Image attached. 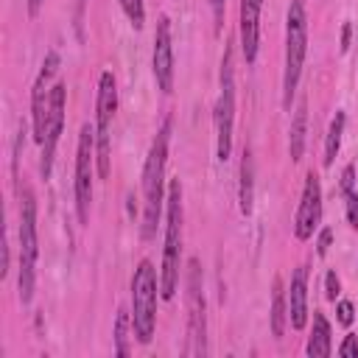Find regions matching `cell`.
Returning a JSON list of instances; mask_svg holds the SVG:
<instances>
[{"label":"cell","mask_w":358,"mask_h":358,"mask_svg":"<svg viewBox=\"0 0 358 358\" xmlns=\"http://www.w3.org/2000/svg\"><path fill=\"white\" fill-rule=\"evenodd\" d=\"M215 151L218 159L227 162L232 151V129H235V70H232V48L224 50L221 62V92L215 101Z\"/></svg>","instance_id":"8992f818"},{"label":"cell","mask_w":358,"mask_h":358,"mask_svg":"<svg viewBox=\"0 0 358 358\" xmlns=\"http://www.w3.org/2000/svg\"><path fill=\"white\" fill-rule=\"evenodd\" d=\"M344 199H347V221H350V227L358 229V193L350 190V193H344Z\"/></svg>","instance_id":"cb8c5ba5"},{"label":"cell","mask_w":358,"mask_h":358,"mask_svg":"<svg viewBox=\"0 0 358 358\" xmlns=\"http://www.w3.org/2000/svg\"><path fill=\"white\" fill-rule=\"evenodd\" d=\"M179 255H182V185L179 179L168 187V224H165V249L159 271V294L171 299L179 285Z\"/></svg>","instance_id":"3957f363"},{"label":"cell","mask_w":358,"mask_h":358,"mask_svg":"<svg viewBox=\"0 0 358 358\" xmlns=\"http://www.w3.org/2000/svg\"><path fill=\"white\" fill-rule=\"evenodd\" d=\"M330 241H333V229H322V235H319V246H316V252L324 257L327 255V249H330Z\"/></svg>","instance_id":"484cf974"},{"label":"cell","mask_w":358,"mask_h":358,"mask_svg":"<svg viewBox=\"0 0 358 358\" xmlns=\"http://www.w3.org/2000/svg\"><path fill=\"white\" fill-rule=\"evenodd\" d=\"M95 165L98 176H109V123L117 112V84L109 70L101 73L98 81V103H95Z\"/></svg>","instance_id":"52a82bcc"},{"label":"cell","mask_w":358,"mask_h":358,"mask_svg":"<svg viewBox=\"0 0 358 358\" xmlns=\"http://www.w3.org/2000/svg\"><path fill=\"white\" fill-rule=\"evenodd\" d=\"M204 294H201V268L199 260H187V355H204L207 352V313H204Z\"/></svg>","instance_id":"ba28073f"},{"label":"cell","mask_w":358,"mask_h":358,"mask_svg":"<svg viewBox=\"0 0 358 358\" xmlns=\"http://www.w3.org/2000/svg\"><path fill=\"white\" fill-rule=\"evenodd\" d=\"M154 78L162 92L173 90V45H171V20L159 17L157 20V34H154Z\"/></svg>","instance_id":"7c38bea8"},{"label":"cell","mask_w":358,"mask_h":358,"mask_svg":"<svg viewBox=\"0 0 358 358\" xmlns=\"http://www.w3.org/2000/svg\"><path fill=\"white\" fill-rule=\"evenodd\" d=\"M168 134H171V117L162 120L151 151L143 165V196H145V218H143V238L151 241L157 232L159 210H162V182H165V165H168Z\"/></svg>","instance_id":"6da1fadb"},{"label":"cell","mask_w":358,"mask_h":358,"mask_svg":"<svg viewBox=\"0 0 358 358\" xmlns=\"http://www.w3.org/2000/svg\"><path fill=\"white\" fill-rule=\"evenodd\" d=\"M305 131H308V103L302 98L294 109V120H291V131H288V151H291L294 162H299L305 154Z\"/></svg>","instance_id":"9a60e30c"},{"label":"cell","mask_w":358,"mask_h":358,"mask_svg":"<svg viewBox=\"0 0 358 358\" xmlns=\"http://www.w3.org/2000/svg\"><path fill=\"white\" fill-rule=\"evenodd\" d=\"M213 6V14H215V31H221V22H224V0H210Z\"/></svg>","instance_id":"83f0119b"},{"label":"cell","mask_w":358,"mask_h":358,"mask_svg":"<svg viewBox=\"0 0 358 358\" xmlns=\"http://www.w3.org/2000/svg\"><path fill=\"white\" fill-rule=\"evenodd\" d=\"M39 8H42V0H28V11H31V14H36Z\"/></svg>","instance_id":"f546056e"},{"label":"cell","mask_w":358,"mask_h":358,"mask_svg":"<svg viewBox=\"0 0 358 358\" xmlns=\"http://www.w3.org/2000/svg\"><path fill=\"white\" fill-rule=\"evenodd\" d=\"M115 344H117V355H129V313L123 308L115 316Z\"/></svg>","instance_id":"ffe728a7"},{"label":"cell","mask_w":358,"mask_h":358,"mask_svg":"<svg viewBox=\"0 0 358 358\" xmlns=\"http://www.w3.org/2000/svg\"><path fill=\"white\" fill-rule=\"evenodd\" d=\"M288 322L294 330H302L308 322V268L299 266L288 288Z\"/></svg>","instance_id":"5bb4252c"},{"label":"cell","mask_w":358,"mask_h":358,"mask_svg":"<svg viewBox=\"0 0 358 358\" xmlns=\"http://www.w3.org/2000/svg\"><path fill=\"white\" fill-rule=\"evenodd\" d=\"M308 53V14L305 0H291L288 20H285V73H282V101L291 106V98L296 92L302 64Z\"/></svg>","instance_id":"7a4b0ae2"},{"label":"cell","mask_w":358,"mask_h":358,"mask_svg":"<svg viewBox=\"0 0 358 358\" xmlns=\"http://www.w3.org/2000/svg\"><path fill=\"white\" fill-rule=\"evenodd\" d=\"M324 294H327L330 302H336V296L341 294V282H338L336 271H327V274H324Z\"/></svg>","instance_id":"d4e9b609"},{"label":"cell","mask_w":358,"mask_h":358,"mask_svg":"<svg viewBox=\"0 0 358 358\" xmlns=\"http://www.w3.org/2000/svg\"><path fill=\"white\" fill-rule=\"evenodd\" d=\"M36 199L28 185L20 193V302L28 305L34 296V277H36Z\"/></svg>","instance_id":"277c9868"},{"label":"cell","mask_w":358,"mask_h":358,"mask_svg":"<svg viewBox=\"0 0 358 358\" xmlns=\"http://www.w3.org/2000/svg\"><path fill=\"white\" fill-rule=\"evenodd\" d=\"M352 179H355V168H352V165H347V168H344V173H341V190H344V193H350V190H352Z\"/></svg>","instance_id":"4316f807"},{"label":"cell","mask_w":358,"mask_h":358,"mask_svg":"<svg viewBox=\"0 0 358 358\" xmlns=\"http://www.w3.org/2000/svg\"><path fill=\"white\" fill-rule=\"evenodd\" d=\"M350 48V22L344 25V31H341V50H347Z\"/></svg>","instance_id":"f1b7e54d"},{"label":"cell","mask_w":358,"mask_h":358,"mask_svg":"<svg viewBox=\"0 0 358 358\" xmlns=\"http://www.w3.org/2000/svg\"><path fill=\"white\" fill-rule=\"evenodd\" d=\"M92 165H95V129L90 123H84L81 134H78V148H76V210H78L81 224H90Z\"/></svg>","instance_id":"9c48e42d"},{"label":"cell","mask_w":358,"mask_h":358,"mask_svg":"<svg viewBox=\"0 0 358 358\" xmlns=\"http://www.w3.org/2000/svg\"><path fill=\"white\" fill-rule=\"evenodd\" d=\"M322 224V185L319 176L310 171L305 176V187H302V201L296 210V221H294V235L299 241H308Z\"/></svg>","instance_id":"8fae6325"},{"label":"cell","mask_w":358,"mask_h":358,"mask_svg":"<svg viewBox=\"0 0 358 358\" xmlns=\"http://www.w3.org/2000/svg\"><path fill=\"white\" fill-rule=\"evenodd\" d=\"M260 8H263V0H241V48H243L246 64H252L257 56Z\"/></svg>","instance_id":"4fadbf2b"},{"label":"cell","mask_w":358,"mask_h":358,"mask_svg":"<svg viewBox=\"0 0 358 358\" xmlns=\"http://www.w3.org/2000/svg\"><path fill=\"white\" fill-rule=\"evenodd\" d=\"M285 322H288V299L282 291V280L274 277V291H271V333L280 338L285 333Z\"/></svg>","instance_id":"ac0fdd59"},{"label":"cell","mask_w":358,"mask_h":358,"mask_svg":"<svg viewBox=\"0 0 358 358\" xmlns=\"http://www.w3.org/2000/svg\"><path fill=\"white\" fill-rule=\"evenodd\" d=\"M120 6H123V11H126L131 28L140 31L143 22H145V6H143V0H120Z\"/></svg>","instance_id":"44dd1931"},{"label":"cell","mask_w":358,"mask_h":358,"mask_svg":"<svg viewBox=\"0 0 358 358\" xmlns=\"http://www.w3.org/2000/svg\"><path fill=\"white\" fill-rule=\"evenodd\" d=\"M238 201H241V213L243 215H252V201H255V159H252V151L249 148H243V159H241Z\"/></svg>","instance_id":"e0dca14e"},{"label":"cell","mask_w":358,"mask_h":358,"mask_svg":"<svg viewBox=\"0 0 358 358\" xmlns=\"http://www.w3.org/2000/svg\"><path fill=\"white\" fill-rule=\"evenodd\" d=\"M64 101H67V84L59 81L50 87V109H48V126H45V140H42V179L50 176L53 171V154L59 145V134L64 129Z\"/></svg>","instance_id":"30bf717a"},{"label":"cell","mask_w":358,"mask_h":358,"mask_svg":"<svg viewBox=\"0 0 358 358\" xmlns=\"http://www.w3.org/2000/svg\"><path fill=\"white\" fill-rule=\"evenodd\" d=\"M338 355L341 358H358V336L355 333H347L341 347H338Z\"/></svg>","instance_id":"603a6c76"},{"label":"cell","mask_w":358,"mask_h":358,"mask_svg":"<svg viewBox=\"0 0 358 358\" xmlns=\"http://www.w3.org/2000/svg\"><path fill=\"white\" fill-rule=\"evenodd\" d=\"M336 319H338V324H344V327H350L352 324V319H355V308H352V302L350 299H341L338 305H336Z\"/></svg>","instance_id":"7402d4cb"},{"label":"cell","mask_w":358,"mask_h":358,"mask_svg":"<svg viewBox=\"0 0 358 358\" xmlns=\"http://www.w3.org/2000/svg\"><path fill=\"white\" fill-rule=\"evenodd\" d=\"M330 352H333L330 322L324 319L322 310H313V330H310V338H308V355L310 358H327Z\"/></svg>","instance_id":"2e32d148"},{"label":"cell","mask_w":358,"mask_h":358,"mask_svg":"<svg viewBox=\"0 0 358 358\" xmlns=\"http://www.w3.org/2000/svg\"><path fill=\"white\" fill-rule=\"evenodd\" d=\"M131 324L140 344H148L157 324V268L143 260L131 277Z\"/></svg>","instance_id":"5b68a950"},{"label":"cell","mask_w":358,"mask_h":358,"mask_svg":"<svg viewBox=\"0 0 358 358\" xmlns=\"http://www.w3.org/2000/svg\"><path fill=\"white\" fill-rule=\"evenodd\" d=\"M341 134H344V112H336V117L330 120V129H327V140H324V165H333V159L341 148Z\"/></svg>","instance_id":"d6986e66"}]
</instances>
